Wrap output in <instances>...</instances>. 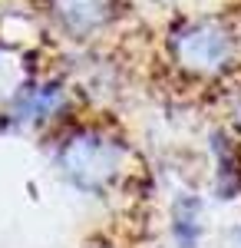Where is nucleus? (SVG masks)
<instances>
[{"label":"nucleus","instance_id":"f257e3e1","mask_svg":"<svg viewBox=\"0 0 241 248\" xmlns=\"http://www.w3.org/2000/svg\"><path fill=\"white\" fill-rule=\"evenodd\" d=\"M175 53L188 70H222L231 57V37L215 23H192L175 37Z\"/></svg>","mask_w":241,"mask_h":248},{"label":"nucleus","instance_id":"f03ea898","mask_svg":"<svg viewBox=\"0 0 241 248\" xmlns=\"http://www.w3.org/2000/svg\"><path fill=\"white\" fill-rule=\"evenodd\" d=\"M63 169L73 175L76 186L83 189H93L99 182H106L116 169V149L106 146L103 139H73L66 149H63Z\"/></svg>","mask_w":241,"mask_h":248},{"label":"nucleus","instance_id":"7ed1b4c3","mask_svg":"<svg viewBox=\"0 0 241 248\" xmlns=\"http://www.w3.org/2000/svg\"><path fill=\"white\" fill-rule=\"evenodd\" d=\"M56 17L70 33H90L103 23V0H56Z\"/></svg>","mask_w":241,"mask_h":248},{"label":"nucleus","instance_id":"20e7f679","mask_svg":"<svg viewBox=\"0 0 241 248\" xmlns=\"http://www.w3.org/2000/svg\"><path fill=\"white\" fill-rule=\"evenodd\" d=\"M202 222H198V202L195 199H179L175 205V238L182 248H198Z\"/></svg>","mask_w":241,"mask_h":248},{"label":"nucleus","instance_id":"39448f33","mask_svg":"<svg viewBox=\"0 0 241 248\" xmlns=\"http://www.w3.org/2000/svg\"><path fill=\"white\" fill-rule=\"evenodd\" d=\"M56 99H60V93H56L53 86H43V90H27V93L20 96V103H17V113L23 116V119H37V116H46L50 109H53Z\"/></svg>","mask_w":241,"mask_h":248}]
</instances>
